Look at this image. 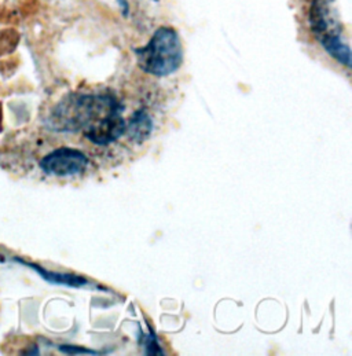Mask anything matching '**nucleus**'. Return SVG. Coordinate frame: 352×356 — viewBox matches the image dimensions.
Here are the masks:
<instances>
[{
    "label": "nucleus",
    "mask_w": 352,
    "mask_h": 356,
    "mask_svg": "<svg viewBox=\"0 0 352 356\" xmlns=\"http://www.w3.org/2000/svg\"><path fill=\"white\" fill-rule=\"evenodd\" d=\"M122 106L111 95L70 94L53 108L46 125L54 132L84 131L95 145H109L124 132Z\"/></svg>",
    "instance_id": "obj_1"
},
{
    "label": "nucleus",
    "mask_w": 352,
    "mask_h": 356,
    "mask_svg": "<svg viewBox=\"0 0 352 356\" xmlns=\"http://www.w3.org/2000/svg\"><path fill=\"white\" fill-rule=\"evenodd\" d=\"M139 67L152 76L166 77L180 67L183 49L174 28H159L145 47L135 50Z\"/></svg>",
    "instance_id": "obj_2"
},
{
    "label": "nucleus",
    "mask_w": 352,
    "mask_h": 356,
    "mask_svg": "<svg viewBox=\"0 0 352 356\" xmlns=\"http://www.w3.org/2000/svg\"><path fill=\"white\" fill-rule=\"evenodd\" d=\"M308 22L311 32L319 44L325 40L343 36L342 25L337 21L336 0H312L308 13Z\"/></svg>",
    "instance_id": "obj_3"
},
{
    "label": "nucleus",
    "mask_w": 352,
    "mask_h": 356,
    "mask_svg": "<svg viewBox=\"0 0 352 356\" xmlns=\"http://www.w3.org/2000/svg\"><path fill=\"white\" fill-rule=\"evenodd\" d=\"M40 168L45 174L53 177H73L81 174L88 165V157L76 149L61 147L40 161Z\"/></svg>",
    "instance_id": "obj_4"
},
{
    "label": "nucleus",
    "mask_w": 352,
    "mask_h": 356,
    "mask_svg": "<svg viewBox=\"0 0 352 356\" xmlns=\"http://www.w3.org/2000/svg\"><path fill=\"white\" fill-rule=\"evenodd\" d=\"M15 261L25 264L26 267L35 270L43 280H46L47 282L56 284V285H62V286H69V288H93V289H102L98 285H94L93 282H90L88 280L74 275V274H67V273H54V271H49L45 270L43 267L33 264V263H25L21 259H15Z\"/></svg>",
    "instance_id": "obj_5"
},
{
    "label": "nucleus",
    "mask_w": 352,
    "mask_h": 356,
    "mask_svg": "<svg viewBox=\"0 0 352 356\" xmlns=\"http://www.w3.org/2000/svg\"><path fill=\"white\" fill-rule=\"evenodd\" d=\"M153 129V121L149 118L147 113L143 111H139L134 115V118L127 125V131L129 132V136L138 142H143L149 138Z\"/></svg>",
    "instance_id": "obj_6"
},
{
    "label": "nucleus",
    "mask_w": 352,
    "mask_h": 356,
    "mask_svg": "<svg viewBox=\"0 0 352 356\" xmlns=\"http://www.w3.org/2000/svg\"><path fill=\"white\" fill-rule=\"evenodd\" d=\"M59 351L63 354L69 355H99V353L86 350V348H79V347H72V346H61Z\"/></svg>",
    "instance_id": "obj_7"
},
{
    "label": "nucleus",
    "mask_w": 352,
    "mask_h": 356,
    "mask_svg": "<svg viewBox=\"0 0 352 356\" xmlns=\"http://www.w3.org/2000/svg\"><path fill=\"white\" fill-rule=\"evenodd\" d=\"M146 354L149 355H163L164 353L161 351V347L159 346L154 334H150L146 337Z\"/></svg>",
    "instance_id": "obj_8"
}]
</instances>
